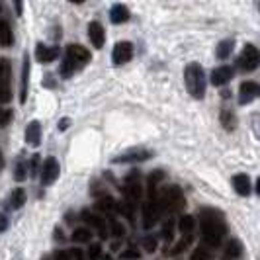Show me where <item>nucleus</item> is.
Instances as JSON below:
<instances>
[{"instance_id": "39448f33", "label": "nucleus", "mask_w": 260, "mask_h": 260, "mask_svg": "<svg viewBox=\"0 0 260 260\" xmlns=\"http://www.w3.org/2000/svg\"><path fill=\"white\" fill-rule=\"evenodd\" d=\"M160 206H158V198H156L155 192H151L149 200L145 202L143 206V227L145 229H153L155 223L160 219Z\"/></svg>"}, {"instance_id": "ea45409f", "label": "nucleus", "mask_w": 260, "mask_h": 260, "mask_svg": "<svg viewBox=\"0 0 260 260\" xmlns=\"http://www.w3.org/2000/svg\"><path fill=\"white\" fill-rule=\"evenodd\" d=\"M69 254H71V260H82V252L75 248V250H69Z\"/></svg>"}, {"instance_id": "a878e982", "label": "nucleus", "mask_w": 260, "mask_h": 260, "mask_svg": "<svg viewBox=\"0 0 260 260\" xmlns=\"http://www.w3.org/2000/svg\"><path fill=\"white\" fill-rule=\"evenodd\" d=\"M233 51V39H225L217 45V57L219 59H227Z\"/></svg>"}, {"instance_id": "4468645a", "label": "nucleus", "mask_w": 260, "mask_h": 260, "mask_svg": "<svg viewBox=\"0 0 260 260\" xmlns=\"http://www.w3.org/2000/svg\"><path fill=\"white\" fill-rule=\"evenodd\" d=\"M57 55H59L57 47H47V45H41L39 43L38 49H36V57H38V61H41V63H51V61L57 59Z\"/></svg>"}, {"instance_id": "9b49d317", "label": "nucleus", "mask_w": 260, "mask_h": 260, "mask_svg": "<svg viewBox=\"0 0 260 260\" xmlns=\"http://www.w3.org/2000/svg\"><path fill=\"white\" fill-rule=\"evenodd\" d=\"M258 96V84L256 82H243L239 88V102L241 104H248Z\"/></svg>"}, {"instance_id": "58836bf2", "label": "nucleus", "mask_w": 260, "mask_h": 260, "mask_svg": "<svg viewBox=\"0 0 260 260\" xmlns=\"http://www.w3.org/2000/svg\"><path fill=\"white\" fill-rule=\"evenodd\" d=\"M55 260H71L69 250H57V252H55Z\"/></svg>"}, {"instance_id": "b1692460", "label": "nucleus", "mask_w": 260, "mask_h": 260, "mask_svg": "<svg viewBox=\"0 0 260 260\" xmlns=\"http://www.w3.org/2000/svg\"><path fill=\"white\" fill-rule=\"evenodd\" d=\"M178 229L182 235H192L196 229V219L192 215H182L180 221H178Z\"/></svg>"}, {"instance_id": "e433bc0d", "label": "nucleus", "mask_w": 260, "mask_h": 260, "mask_svg": "<svg viewBox=\"0 0 260 260\" xmlns=\"http://www.w3.org/2000/svg\"><path fill=\"white\" fill-rule=\"evenodd\" d=\"M121 260H139V252L137 250H125V252H121Z\"/></svg>"}, {"instance_id": "7ed1b4c3", "label": "nucleus", "mask_w": 260, "mask_h": 260, "mask_svg": "<svg viewBox=\"0 0 260 260\" xmlns=\"http://www.w3.org/2000/svg\"><path fill=\"white\" fill-rule=\"evenodd\" d=\"M184 78H186V88L188 92L194 96V98H204L206 94V75H204V69L198 65V63H190L186 67V73H184Z\"/></svg>"}, {"instance_id": "20e7f679", "label": "nucleus", "mask_w": 260, "mask_h": 260, "mask_svg": "<svg viewBox=\"0 0 260 260\" xmlns=\"http://www.w3.org/2000/svg\"><path fill=\"white\" fill-rule=\"evenodd\" d=\"M156 198H158L160 211H180L184 208V198L178 186H170L167 190H162L160 194H156Z\"/></svg>"}, {"instance_id": "4be33fe9", "label": "nucleus", "mask_w": 260, "mask_h": 260, "mask_svg": "<svg viewBox=\"0 0 260 260\" xmlns=\"http://www.w3.org/2000/svg\"><path fill=\"white\" fill-rule=\"evenodd\" d=\"M98 209L102 211V213H108V215H114L117 211V204L114 198H110V196H104L100 202H98Z\"/></svg>"}, {"instance_id": "f8f14e48", "label": "nucleus", "mask_w": 260, "mask_h": 260, "mask_svg": "<svg viewBox=\"0 0 260 260\" xmlns=\"http://www.w3.org/2000/svg\"><path fill=\"white\" fill-rule=\"evenodd\" d=\"M88 38H90L92 45L96 47V49H102L104 47V27L100 22H92L90 26H88Z\"/></svg>"}, {"instance_id": "6ab92c4d", "label": "nucleus", "mask_w": 260, "mask_h": 260, "mask_svg": "<svg viewBox=\"0 0 260 260\" xmlns=\"http://www.w3.org/2000/svg\"><path fill=\"white\" fill-rule=\"evenodd\" d=\"M151 156V153L147 151H141V149H133L127 155H121L116 158V162H135V160H147Z\"/></svg>"}, {"instance_id": "393cba45", "label": "nucleus", "mask_w": 260, "mask_h": 260, "mask_svg": "<svg viewBox=\"0 0 260 260\" xmlns=\"http://www.w3.org/2000/svg\"><path fill=\"white\" fill-rule=\"evenodd\" d=\"M90 239H92V231L86 229V227H80V229L73 231V241L75 243H88Z\"/></svg>"}, {"instance_id": "4c0bfd02", "label": "nucleus", "mask_w": 260, "mask_h": 260, "mask_svg": "<svg viewBox=\"0 0 260 260\" xmlns=\"http://www.w3.org/2000/svg\"><path fill=\"white\" fill-rule=\"evenodd\" d=\"M112 233L116 235V237H123V233H125V231H123V225L114 223V225H112Z\"/></svg>"}, {"instance_id": "c03bdc74", "label": "nucleus", "mask_w": 260, "mask_h": 260, "mask_svg": "<svg viewBox=\"0 0 260 260\" xmlns=\"http://www.w3.org/2000/svg\"><path fill=\"white\" fill-rule=\"evenodd\" d=\"M102 260H112V256H104Z\"/></svg>"}, {"instance_id": "5701e85b", "label": "nucleus", "mask_w": 260, "mask_h": 260, "mask_svg": "<svg viewBox=\"0 0 260 260\" xmlns=\"http://www.w3.org/2000/svg\"><path fill=\"white\" fill-rule=\"evenodd\" d=\"M24 202H26V192L22 190V188H16L10 196V202H8V208L10 209H20L24 206Z\"/></svg>"}, {"instance_id": "aec40b11", "label": "nucleus", "mask_w": 260, "mask_h": 260, "mask_svg": "<svg viewBox=\"0 0 260 260\" xmlns=\"http://www.w3.org/2000/svg\"><path fill=\"white\" fill-rule=\"evenodd\" d=\"M12 43H14L12 29H10V26L4 20H0V47H10Z\"/></svg>"}, {"instance_id": "dca6fc26", "label": "nucleus", "mask_w": 260, "mask_h": 260, "mask_svg": "<svg viewBox=\"0 0 260 260\" xmlns=\"http://www.w3.org/2000/svg\"><path fill=\"white\" fill-rule=\"evenodd\" d=\"M39 139H41V125H39V121H31L26 127V141L34 147H38Z\"/></svg>"}, {"instance_id": "79ce46f5", "label": "nucleus", "mask_w": 260, "mask_h": 260, "mask_svg": "<svg viewBox=\"0 0 260 260\" xmlns=\"http://www.w3.org/2000/svg\"><path fill=\"white\" fill-rule=\"evenodd\" d=\"M69 2H75V4H82L84 0H69Z\"/></svg>"}, {"instance_id": "7c9ffc66", "label": "nucleus", "mask_w": 260, "mask_h": 260, "mask_svg": "<svg viewBox=\"0 0 260 260\" xmlns=\"http://www.w3.org/2000/svg\"><path fill=\"white\" fill-rule=\"evenodd\" d=\"M162 176H165V174H162L160 170H156L155 174H151V176H149V190H151V192L158 186V182L162 180Z\"/></svg>"}, {"instance_id": "c9c22d12", "label": "nucleus", "mask_w": 260, "mask_h": 260, "mask_svg": "<svg viewBox=\"0 0 260 260\" xmlns=\"http://www.w3.org/2000/svg\"><path fill=\"white\" fill-rule=\"evenodd\" d=\"M143 245H145V250H147V252H153V250L156 248L155 237H147V239L143 241Z\"/></svg>"}, {"instance_id": "9d476101", "label": "nucleus", "mask_w": 260, "mask_h": 260, "mask_svg": "<svg viewBox=\"0 0 260 260\" xmlns=\"http://www.w3.org/2000/svg\"><path fill=\"white\" fill-rule=\"evenodd\" d=\"M59 176V162L49 156L45 162H43V167H41V182L43 184H51L55 182V178Z\"/></svg>"}, {"instance_id": "f257e3e1", "label": "nucleus", "mask_w": 260, "mask_h": 260, "mask_svg": "<svg viewBox=\"0 0 260 260\" xmlns=\"http://www.w3.org/2000/svg\"><path fill=\"white\" fill-rule=\"evenodd\" d=\"M225 235V223L217 211H206L202 215V237L208 247H217Z\"/></svg>"}, {"instance_id": "0eeeda50", "label": "nucleus", "mask_w": 260, "mask_h": 260, "mask_svg": "<svg viewBox=\"0 0 260 260\" xmlns=\"http://www.w3.org/2000/svg\"><path fill=\"white\" fill-rule=\"evenodd\" d=\"M237 67L245 73H250L258 67V49L254 45H245V49L239 55V61H237Z\"/></svg>"}, {"instance_id": "412c9836", "label": "nucleus", "mask_w": 260, "mask_h": 260, "mask_svg": "<svg viewBox=\"0 0 260 260\" xmlns=\"http://www.w3.org/2000/svg\"><path fill=\"white\" fill-rule=\"evenodd\" d=\"M241 252H243L241 243H239V241H229V243H227V247H225V252H223V258L235 260V258H239V256H241Z\"/></svg>"}, {"instance_id": "423d86ee", "label": "nucleus", "mask_w": 260, "mask_h": 260, "mask_svg": "<svg viewBox=\"0 0 260 260\" xmlns=\"http://www.w3.org/2000/svg\"><path fill=\"white\" fill-rule=\"evenodd\" d=\"M125 198H127L129 206H137L141 202V198H143V188H141L137 172H131L129 176L125 178Z\"/></svg>"}, {"instance_id": "bb28decb", "label": "nucleus", "mask_w": 260, "mask_h": 260, "mask_svg": "<svg viewBox=\"0 0 260 260\" xmlns=\"http://www.w3.org/2000/svg\"><path fill=\"white\" fill-rule=\"evenodd\" d=\"M221 123H223V127H225L227 131L235 129L237 121H235V114L231 112V110H223V112H221Z\"/></svg>"}, {"instance_id": "f704fd0d", "label": "nucleus", "mask_w": 260, "mask_h": 260, "mask_svg": "<svg viewBox=\"0 0 260 260\" xmlns=\"http://www.w3.org/2000/svg\"><path fill=\"white\" fill-rule=\"evenodd\" d=\"M100 252H102L100 245H92V247L88 248V260H98L100 258Z\"/></svg>"}, {"instance_id": "2eb2a0df", "label": "nucleus", "mask_w": 260, "mask_h": 260, "mask_svg": "<svg viewBox=\"0 0 260 260\" xmlns=\"http://www.w3.org/2000/svg\"><path fill=\"white\" fill-rule=\"evenodd\" d=\"M233 188L239 196H248L250 194V178L247 174H237L233 178Z\"/></svg>"}, {"instance_id": "f3484780", "label": "nucleus", "mask_w": 260, "mask_h": 260, "mask_svg": "<svg viewBox=\"0 0 260 260\" xmlns=\"http://www.w3.org/2000/svg\"><path fill=\"white\" fill-rule=\"evenodd\" d=\"M110 20H112L114 24H123V22H127V20H129V10H127V6L116 4V6L112 8V12H110Z\"/></svg>"}, {"instance_id": "473e14b6", "label": "nucleus", "mask_w": 260, "mask_h": 260, "mask_svg": "<svg viewBox=\"0 0 260 260\" xmlns=\"http://www.w3.org/2000/svg\"><path fill=\"white\" fill-rule=\"evenodd\" d=\"M26 162H20V165H18V167H16V180H18V182H22V180H24V178H26Z\"/></svg>"}, {"instance_id": "1a4fd4ad", "label": "nucleus", "mask_w": 260, "mask_h": 260, "mask_svg": "<svg viewBox=\"0 0 260 260\" xmlns=\"http://www.w3.org/2000/svg\"><path fill=\"white\" fill-rule=\"evenodd\" d=\"M131 57H133V45L129 41H121L114 47V53H112L114 65H125L131 61Z\"/></svg>"}, {"instance_id": "cd10ccee", "label": "nucleus", "mask_w": 260, "mask_h": 260, "mask_svg": "<svg viewBox=\"0 0 260 260\" xmlns=\"http://www.w3.org/2000/svg\"><path fill=\"white\" fill-rule=\"evenodd\" d=\"M27 73H29V61H24V71H22V94H20V100L26 102V90H27Z\"/></svg>"}, {"instance_id": "37998d69", "label": "nucleus", "mask_w": 260, "mask_h": 260, "mask_svg": "<svg viewBox=\"0 0 260 260\" xmlns=\"http://www.w3.org/2000/svg\"><path fill=\"white\" fill-rule=\"evenodd\" d=\"M2 162H4V158H2V153H0V169H2Z\"/></svg>"}, {"instance_id": "a19ab883", "label": "nucleus", "mask_w": 260, "mask_h": 260, "mask_svg": "<svg viewBox=\"0 0 260 260\" xmlns=\"http://www.w3.org/2000/svg\"><path fill=\"white\" fill-rule=\"evenodd\" d=\"M16 12L22 14V0H16Z\"/></svg>"}, {"instance_id": "2f4dec72", "label": "nucleus", "mask_w": 260, "mask_h": 260, "mask_svg": "<svg viewBox=\"0 0 260 260\" xmlns=\"http://www.w3.org/2000/svg\"><path fill=\"white\" fill-rule=\"evenodd\" d=\"M211 256H209V252H208V248H196L194 250V254H192V260H209Z\"/></svg>"}, {"instance_id": "c85d7f7f", "label": "nucleus", "mask_w": 260, "mask_h": 260, "mask_svg": "<svg viewBox=\"0 0 260 260\" xmlns=\"http://www.w3.org/2000/svg\"><path fill=\"white\" fill-rule=\"evenodd\" d=\"M190 241H192V235H184V239H182V241H178V243H176V247H174L172 250H170V254H172V256L180 254V252H182V250H186V247L190 245Z\"/></svg>"}, {"instance_id": "a211bd4d", "label": "nucleus", "mask_w": 260, "mask_h": 260, "mask_svg": "<svg viewBox=\"0 0 260 260\" xmlns=\"http://www.w3.org/2000/svg\"><path fill=\"white\" fill-rule=\"evenodd\" d=\"M82 219L88 223L90 227H94V229H100V235L106 237V221L102 217H98L96 213H90V211H82Z\"/></svg>"}, {"instance_id": "ddd939ff", "label": "nucleus", "mask_w": 260, "mask_h": 260, "mask_svg": "<svg viewBox=\"0 0 260 260\" xmlns=\"http://www.w3.org/2000/svg\"><path fill=\"white\" fill-rule=\"evenodd\" d=\"M231 78H233V69H231V67H219V69H215V71L211 73V82H213L215 86L227 84Z\"/></svg>"}, {"instance_id": "c756f323", "label": "nucleus", "mask_w": 260, "mask_h": 260, "mask_svg": "<svg viewBox=\"0 0 260 260\" xmlns=\"http://www.w3.org/2000/svg\"><path fill=\"white\" fill-rule=\"evenodd\" d=\"M160 235H162V239H165V241H172V237H174V223H172V221L165 223V225H162V231H160Z\"/></svg>"}, {"instance_id": "6e6552de", "label": "nucleus", "mask_w": 260, "mask_h": 260, "mask_svg": "<svg viewBox=\"0 0 260 260\" xmlns=\"http://www.w3.org/2000/svg\"><path fill=\"white\" fill-rule=\"evenodd\" d=\"M10 100V63L8 59H0V104Z\"/></svg>"}, {"instance_id": "f03ea898", "label": "nucleus", "mask_w": 260, "mask_h": 260, "mask_svg": "<svg viewBox=\"0 0 260 260\" xmlns=\"http://www.w3.org/2000/svg\"><path fill=\"white\" fill-rule=\"evenodd\" d=\"M88 61H90L88 49H84L82 45H69L65 51L63 65H61V77L63 78L73 77V75H75L77 71H80Z\"/></svg>"}, {"instance_id": "72a5a7b5", "label": "nucleus", "mask_w": 260, "mask_h": 260, "mask_svg": "<svg viewBox=\"0 0 260 260\" xmlns=\"http://www.w3.org/2000/svg\"><path fill=\"white\" fill-rule=\"evenodd\" d=\"M12 119V112L10 110H2L0 108V125H8Z\"/></svg>"}]
</instances>
